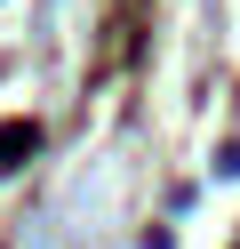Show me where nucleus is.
<instances>
[{
	"label": "nucleus",
	"instance_id": "obj_1",
	"mask_svg": "<svg viewBox=\"0 0 240 249\" xmlns=\"http://www.w3.org/2000/svg\"><path fill=\"white\" fill-rule=\"evenodd\" d=\"M40 145V129H32V121H8V129H0V169H16V153H32Z\"/></svg>",
	"mask_w": 240,
	"mask_h": 249
}]
</instances>
